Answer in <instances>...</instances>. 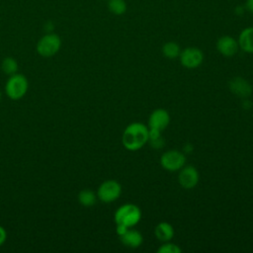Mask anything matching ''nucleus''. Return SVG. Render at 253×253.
I'll return each instance as SVG.
<instances>
[{"mask_svg":"<svg viewBox=\"0 0 253 253\" xmlns=\"http://www.w3.org/2000/svg\"><path fill=\"white\" fill-rule=\"evenodd\" d=\"M122 141L124 146L130 151L140 149L148 142V126L142 123H131L124 130Z\"/></svg>","mask_w":253,"mask_h":253,"instance_id":"f257e3e1","label":"nucleus"},{"mask_svg":"<svg viewBox=\"0 0 253 253\" xmlns=\"http://www.w3.org/2000/svg\"><path fill=\"white\" fill-rule=\"evenodd\" d=\"M114 218L116 224L120 223L127 227H132L139 222L141 211L134 204H125L116 211Z\"/></svg>","mask_w":253,"mask_h":253,"instance_id":"f03ea898","label":"nucleus"},{"mask_svg":"<svg viewBox=\"0 0 253 253\" xmlns=\"http://www.w3.org/2000/svg\"><path fill=\"white\" fill-rule=\"evenodd\" d=\"M29 88V82L26 76L20 73H15L9 77L5 84L6 95L11 100L22 99Z\"/></svg>","mask_w":253,"mask_h":253,"instance_id":"7ed1b4c3","label":"nucleus"},{"mask_svg":"<svg viewBox=\"0 0 253 253\" xmlns=\"http://www.w3.org/2000/svg\"><path fill=\"white\" fill-rule=\"evenodd\" d=\"M61 46V40L56 34L42 36L37 43V52L42 57H51L58 52Z\"/></svg>","mask_w":253,"mask_h":253,"instance_id":"20e7f679","label":"nucleus"},{"mask_svg":"<svg viewBox=\"0 0 253 253\" xmlns=\"http://www.w3.org/2000/svg\"><path fill=\"white\" fill-rule=\"evenodd\" d=\"M122 194V186L116 180L104 181L97 190V198L103 203H112Z\"/></svg>","mask_w":253,"mask_h":253,"instance_id":"39448f33","label":"nucleus"},{"mask_svg":"<svg viewBox=\"0 0 253 253\" xmlns=\"http://www.w3.org/2000/svg\"><path fill=\"white\" fill-rule=\"evenodd\" d=\"M186 163V156L183 152L176 149L164 152L160 157L161 166L168 171H178Z\"/></svg>","mask_w":253,"mask_h":253,"instance_id":"423d86ee","label":"nucleus"},{"mask_svg":"<svg viewBox=\"0 0 253 253\" xmlns=\"http://www.w3.org/2000/svg\"><path fill=\"white\" fill-rule=\"evenodd\" d=\"M180 62L186 68H196L200 66L204 60L203 51L195 46H189L181 50Z\"/></svg>","mask_w":253,"mask_h":253,"instance_id":"0eeeda50","label":"nucleus"},{"mask_svg":"<svg viewBox=\"0 0 253 253\" xmlns=\"http://www.w3.org/2000/svg\"><path fill=\"white\" fill-rule=\"evenodd\" d=\"M200 176H199V172L198 170L192 166V165H188V166H183L180 169V173L178 175V181L179 184L184 188V189H192L194 188L198 182H199Z\"/></svg>","mask_w":253,"mask_h":253,"instance_id":"6e6552de","label":"nucleus"},{"mask_svg":"<svg viewBox=\"0 0 253 253\" xmlns=\"http://www.w3.org/2000/svg\"><path fill=\"white\" fill-rule=\"evenodd\" d=\"M216 49L225 57L235 55L239 49L238 42L231 36H222L216 42Z\"/></svg>","mask_w":253,"mask_h":253,"instance_id":"1a4fd4ad","label":"nucleus"},{"mask_svg":"<svg viewBox=\"0 0 253 253\" xmlns=\"http://www.w3.org/2000/svg\"><path fill=\"white\" fill-rule=\"evenodd\" d=\"M170 123V116L164 109L154 110L148 119V127L163 130L167 127Z\"/></svg>","mask_w":253,"mask_h":253,"instance_id":"9d476101","label":"nucleus"},{"mask_svg":"<svg viewBox=\"0 0 253 253\" xmlns=\"http://www.w3.org/2000/svg\"><path fill=\"white\" fill-rule=\"evenodd\" d=\"M230 91L239 98H247L252 93V87L245 79L241 77H234L229 81Z\"/></svg>","mask_w":253,"mask_h":253,"instance_id":"9b49d317","label":"nucleus"},{"mask_svg":"<svg viewBox=\"0 0 253 253\" xmlns=\"http://www.w3.org/2000/svg\"><path fill=\"white\" fill-rule=\"evenodd\" d=\"M239 48L247 53H253V27L243 29L237 39Z\"/></svg>","mask_w":253,"mask_h":253,"instance_id":"f8f14e48","label":"nucleus"},{"mask_svg":"<svg viewBox=\"0 0 253 253\" xmlns=\"http://www.w3.org/2000/svg\"><path fill=\"white\" fill-rule=\"evenodd\" d=\"M120 239L122 243L128 248H137L143 241L141 233L134 229H128L124 235L120 236Z\"/></svg>","mask_w":253,"mask_h":253,"instance_id":"ddd939ff","label":"nucleus"},{"mask_svg":"<svg viewBox=\"0 0 253 253\" xmlns=\"http://www.w3.org/2000/svg\"><path fill=\"white\" fill-rule=\"evenodd\" d=\"M154 234L157 237L158 240L162 242L170 241L174 235V229L173 226L167 222V221H161L159 222L155 229H154Z\"/></svg>","mask_w":253,"mask_h":253,"instance_id":"4468645a","label":"nucleus"},{"mask_svg":"<svg viewBox=\"0 0 253 253\" xmlns=\"http://www.w3.org/2000/svg\"><path fill=\"white\" fill-rule=\"evenodd\" d=\"M97 195L92 191V190H89V189H84L82 191L79 192L78 194V201L79 203L84 206V207H92L96 204V201H97Z\"/></svg>","mask_w":253,"mask_h":253,"instance_id":"2eb2a0df","label":"nucleus"},{"mask_svg":"<svg viewBox=\"0 0 253 253\" xmlns=\"http://www.w3.org/2000/svg\"><path fill=\"white\" fill-rule=\"evenodd\" d=\"M180 52H181L180 46L175 42H167L162 46V53L164 54L165 57L169 59L177 58L180 55Z\"/></svg>","mask_w":253,"mask_h":253,"instance_id":"dca6fc26","label":"nucleus"},{"mask_svg":"<svg viewBox=\"0 0 253 253\" xmlns=\"http://www.w3.org/2000/svg\"><path fill=\"white\" fill-rule=\"evenodd\" d=\"M108 9L116 16L124 15L127 9L126 2L125 0H108Z\"/></svg>","mask_w":253,"mask_h":253,"instance_id":"f3484780","label":"nucleus"},{"mask_svg":"<svg viewBox=\"0 0 253 253\" xmlns=\"http://www.w3.org/2000/svg\"><path fill=\"white\" fill-rule=\"evenodd\" d=\"M2 71L7 75H13L18 71V62L13 57H5L1 63Z\"/></svg>","mask_w":253,"mask_h":253,"instance_id":"a211bd4d","label":"nucleus"},{"mask_svg":"<svg viewBox=\"0 0 253 253\" xmlns=\"http://www.w3.org/2000/svg\"><path fill=\"white\" fill-rule=\"evenodd\" d=\"M181 252H182V249L178 245L170 241L164 242L157 249V253H181Z\"/></svg>","mask_w":253,"mask_h":253,"instance_id":"6ab92c4d","label":"nucleus"},{"mask_svg":"<svg viewBox=\"0 0 253 253\" xmlns=\"http://www.w3.org/2000/svg\"><path fill=\"white\" fill-rule=\"evenodd\" d=\"M148 142L150 143L151 147H153L155 149H159V148L163 147V145H164V139H163L162 136H160L156 139H153V140H149Z\"/></svg>","mask_w":253,"mask_h":253,"instance_id":"aec40b11","label":"nucleus"},{"mask_svg":"<svg viewBox=\"0 0 253 253\" xmlns=\"http://www.w3.org/2000/svg\"><path fill=\"white\" fill-rule=\"evenodd\" d=\"M129 229V227L124 225V224H120V223H117V228H116V231H117V234L119 236H122L124 235L127 230Z\"/></svg>","mask_w":253,"mask_h":253,"instance_id":"412c9836","label":"nucleus"},{"mask_svg":"<svg viewBox=\"0 0 253 253\" xmlns=\"http://www.w3.org/2000/svg\"><path fill=\"white\" fill-rule=\"evenodd\" d=\"M7 239V232L6 229L0 225V246H2Z\"/></svg>","mask_w":253,"mask_h":253,"instance_id":"4be33fe9","label":"nucleus"},{"mask_svg":"<svg viewBox=\"0 0 253 253\" xmlns=\"http://www.w3.org/2000/svg\"><path fill=\"white\" fill-rule=\"evenodd\" d=\"M244 8L246 11L253 14V0H246L244 4Z\"/></svg>","mask_w":253,"mask_h":253,"instance_id":"5701e85b","label":"nucleus"},{"mask_svg":"<svg viewBox=\"0 0 253 253\" xmlns=\"http://www.w3.org/2000/svg\"><path fill=\"white\" fill-rule=\"evenodd\" d=\"M192 150H193V146H192L191 144H186V145L184 146V151H185V152L190 153Z\"/></svg>","mask_w":253,"mask_h":253,"instance_id":"b1692460","label":"nucleus"},{"mask_svg":"<svg viewBox=\"0 0 253 253\" xmlns=\"http://www.w3.org/2000/svg\"><path fill=\"white\" fill-rule=\"evenodd\" d=\"M0 101H1V92H0Z\"/></svg>","mask_w":253,"mask_h":253,"instance_id":"393cba45","label":"nucleus"}]
</instances>
